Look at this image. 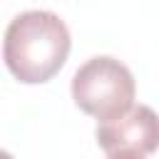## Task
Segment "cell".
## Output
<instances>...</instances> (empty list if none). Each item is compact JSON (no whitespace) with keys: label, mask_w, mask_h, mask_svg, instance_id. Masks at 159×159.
<instances>
[{"label":"cell","mask_w":159,"mask_h":159,"mask_svg":"<svg viewBox=\"0 0 159 159\" xmlns=\"http://www.w3.org/2000/svg\"><path fill=\"white\" fill-rule=\"evenodd\" d=\"M72 40L60 15L50 10H25L10 20L2 42L7 70L25 84L52 80L67 62Z\"/></svg>","instance_id":"6da1fadb"},{"label":"cell","mask_w":159,"mask_h":159,"mask_svg":"<svg viewBox=\"0 0 159 159\" xmlns=\"http://www.w3.org/2000/svg\"><path fill=\"white\" fill-rule=\"evenodd\" d=\"M134 77L129 67L109 55L87 60L72 77V99L99 122L114 119L134 107Z\"/></svg>","instance_id":"7a4b0ae2"},{"label":"cell","mask_w":159,"mask_h":159,"mask_svg":"<svg viewBox=\"0 0 159 159\" xmlns=\"http://www.w3.org/2000/svg\"><path fill=\"white\" fill-rule=\"evenodd\" d=\"M94 137L107 154L147 157L159 149V114L147 104H134L124 114L99 122Z\"/></svg>","instance_id":"3957f363"},{"label":"cell","mask_w":159,"mask_h":159,"mask_svg":"<svg viewBox=\"0 0 159 159\" xmlns=\"http://www.w3.org/2000/svg\"><path fill=\"white\" fill-rule=\"evenodd\" d=\"M107 159H144V157H137V154H109Z\"/></svg>","instance_id":"277c9868"},{"label":"cell","mask_w":159,"mask_h":159,"mask_svg":"<svg viewBox=\"0 0 159 159\" xmlns=\"http://www.w3.org/2000/svg\"><path fill=\"white\" fill-rule=\"evenodd\" d=\"M2 159H12V157H10V154H2Z\"/></svg>","instance_id":"5b68a950"}]
</instances>
